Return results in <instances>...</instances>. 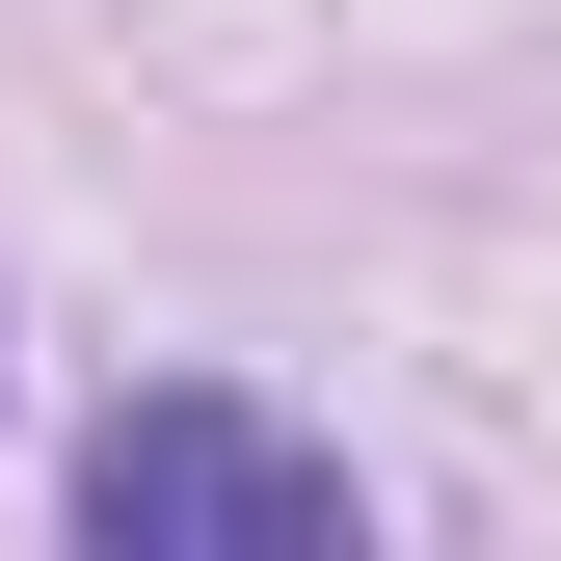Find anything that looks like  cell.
I'll list each match as a JSON object with an SVG mask.
<instances>
[{"instance_id": "1", "label": "cell", "mask_w": 561, "mask_h": 561, "mask_svg": "<svg viewBox=\"0 0 561 561\" xmlns=\"http://www.w3.org/2000/svg\"><path fill=\"white\" fill-rule=\"evenodd\" d=\"M81 535H134V561H321L347 455L267 428V401H107L81 428Z\"/></svg>"}]
</instances>
